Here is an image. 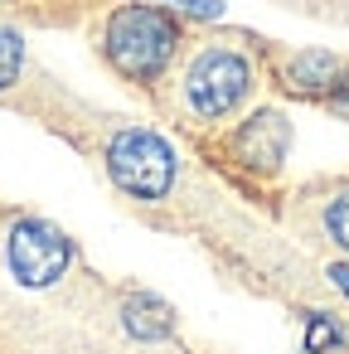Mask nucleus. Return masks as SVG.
Here are the masks:
<instances>
[{"label":"nucleus","instance_id":"10","mask_svg":"<svg viewBox=\"0 0 349 354\" xmlns=\"http://www.w3.org/2000/svg\"><path fill=\"white\" fill-rule=\"evenodd\" d=\"M334 277H339V281H344V291H349V272H334Z\"/></svg>","mask_w":349,"mask_h":354},{"label":"nucleus","instance_id":"1","mask_svg":"<svg viewBox=\"0 0 349 354\" xmlns=\"http://www.w3.org/2000/svg\"><path fill=\"white\" fill-rule=\"evenodd\" d=\"M175 44H180V30L160 6H122L107 20V59L136 83L160 78L165 64L175 59Z\"/></svg>","mask_w":349,"mask_h":354},{"label":"nucleus","instance_id":"6","mask_svg":"<svg viewBox=\"0 0 349 354\" xmlns=\"http://www.w3.org/2000/svg\"><path fill=\"white\" fill-rule=\"evenodd\" d=\"M291 73H296V83H301V88H320V83L334 73V59H330V54H301Z\"/></svg>","mask_w":349,"mask_h":354},{"label":"nucleus","instance_id":"7","mask_svg":"<svg viewBox=\"0 0 349 354\" xmlns=\"http://www.w3.org/2000/svg\"><path fill=\"white\" fill-rule=\"evenodd\" d=\"M20 59H25V44L15 30H0V88H10L15 73H20Z\"/></svg>","mask_w":349,"mask_h":354},{"label":"nucleus","instance_id":"9","mask_svg":"<svg viewBox=\"0 0 349 354\" xmlns=\"http://www.w3.org/2000/svg\"><path fill=\"white\" fill-rule=\"evenodd\" d=\"M185 10H194V15H218V0H180Z\"/></svg>","mask_w":349,"mask_h":354},{"label":"nucleus","instance_id":"5","mask_svg":"<svg viewBox=\"0 0 349 354\" xmlns=\"http://www.w3.org/2000/svg\"><path fill=\"white\" fill-rule=\"evenodd\" d=\"M281 146H286V122H281L276 112H262V117H252V122L238 131V156H243L247 165L272 170V165L281 160Z\"/></svg>","mask_w":349,"mask_h":354},{"label":"nucleus","instance_id":"8","mask_svg":"<svg viewBox=\"0 0 349 354\" xmlns=\"http://www.w3.org/2000/svg\"><path fill=\"white\" fill-rule=\"evenodd\" d=\"M325 228H330V238H334V243L349 252V189H344V194H339V199L325 209Z\"/></svg>","mask_w":349,"mask_h":354},{"label":"nucleus","instance_id":"2","mask_svg":"<svg viewBox=\"0 0 349 354\" xmlns=\"http://www.w3.org/2000/svg\"><path fill=\"white\" fill-rule=\"evenodd\" d=\"M107 170L131 199H160L175 180V151L155 131H122L107 151Z\"/></svg>","mask_w":349,"mask_h":354},{"label":"nucleus","instance_id":"3","mask_svg":"<svg viewBox=\"0 0 349 354\" xmlns=\"http://www.w3.org/2000/svg\"><path fill=\"white\" fill-rule=\"evenodd\" d=\"M252 88V68L243 54L233 49H209L194 59V68L185 73V102L199 112V117H223L233 112Z\"/></svg>","mask_w":349,"mask_h":354},{"label":"nucleus","instance_id":"4","mask_svg":"<svg viewBox=\"0 0 349 354\" xmlns=\"http://www.w3.org/2000/svg\"><path fill=\"white\" fill-rule=\"evenodd\" d=\"M10 267H15V277L25 286H49L68 267V238L44 218L15 223L10 228Z\"/></svg>","mask_w":349,"mask_h":354}]
</instances>
